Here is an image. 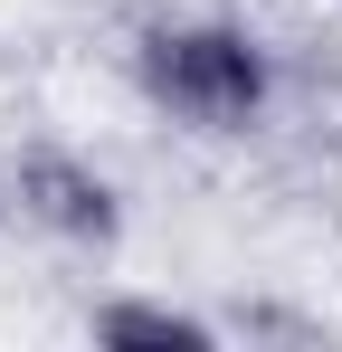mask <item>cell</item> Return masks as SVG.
I'll list each match as a JSON object with an SVG mask.
<instances>
[{"instance_id":"cell-1","label":"cell","mask_w":342,"mask_h":352,"mask_svg":"<svg viewBox=\"0 0 342 352\" xmlns=\"http://www.w3.org/2000/svg\"><path fill=\"white\" fill-rule=\"evenodd\" d=\"M143 86L181 124L238 133V124H257V105H266V58L238 29H152L143 38Z\"/></svg>"},{"instance_id":"cell-2","label":"cell","mask_w":342,"mask_h":352,"mask_svg":"<svg viewBox=\"0 0 342 352\" xmlns=\"http://www.w3.org/2000/svg\"><path fill=\"white\" fill-rule=\"evenodd\" d=\"M19 200L48 219V229H67V238H114V190L86 162H67V153H38L29 172H19Z\"/></svg>"},{"instance_id":"cell-3","label":"cell","mask_w":342,"mask_h":352,"mask_svg":"<svg viewBox=\"0 0 342 352\" xmlns=\"http://www.w3.org/2000/svg\"><path fill=\"white\" fill-rule=\"evenodd\" d=\"M95 333H105V343H152V352H200V343H209V324L162 314V305H114Z\"/></svg>"}]
</instances>
